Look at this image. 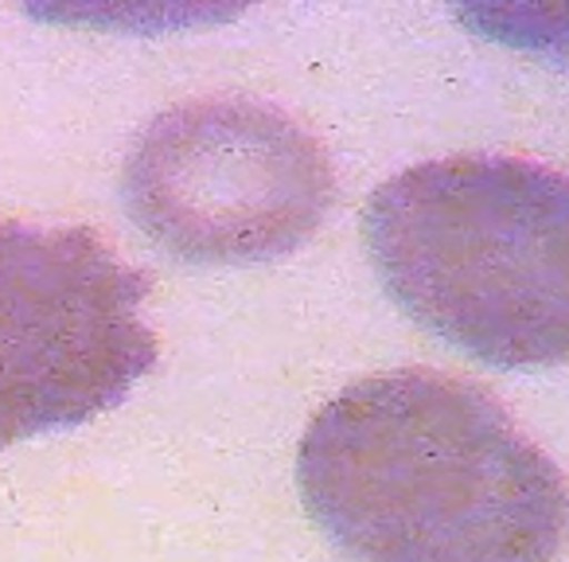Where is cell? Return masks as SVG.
<instances>
[{
	"label": "cell",
	"instance_id": "5",
	"mask_svg": "<svg viewBox=\"0 0 569 562\" xmlns=\"http://www.w3.org/2000/svg\"><path fill=\"white\" fill-rule=\"evenodd\" d=\"M460 20L488 40L569 67V4H480Z\"/></svg>",
	"mask_w": 569,
	"mask_h": 562
},
{
	"label": "cell",
	"instance_id": "1",
	"mask_svg": "<svg viewBox=\"0 0 569 562\" xmlns=\"http://www.w3.org/2000/svg\"><path fill=\"white\" fill-rule=\"evenodd\" d=\"M309 515L356 562H553L561 469L491 391L429 367L351 383L297 453Z\"/></svg>",
	"mask_w": 569,
	"mask_h": 562
},
{
	"label": "cell",
	"instance_id": "4",
	"mask_svg": "<svg viewBox=\"0 0 569 562\" xmlns=\"http://www.w3.org/2000/svg\"><path fill=\"white\" fill-rule=\"evenodd\" d=\"M144 274L90 227L0 223V450L90 422L157 364Z\"/></svg>",
	"mask_w": 569,
	"mask_h": 562
},
{
	"label": "cell",
	"instance_id": "3",
	"mask_svg": "<svg viewBox=\"0 0 569 562\" xmlns=\"http://www.w3.org/2000/svg\"><path fill=\"white\" fill-rule=\"evenodd\" d=\"M121 199L168 254L238 266L309 243L336 204V172L289 114L250 98H191L137 137Z\"/></svg>",
	"mask_w": 569,
	"mask_h": 562
},
{
	"label": "cell",
	"instance_id": "2",
	"mask_svg": "<svg viewBox=\"0 0 569 562\" xmlns=\"http://www.w3.org/2000/svg\"><path fill=\"white\" fill-rule=\"evenodd\" d=\"M387 294L491 367L569 364V176L522 157H445L363 211Z\"/></svg>",
	"mask_w": 569,
	"mask_h": 562
}]
</instances>
